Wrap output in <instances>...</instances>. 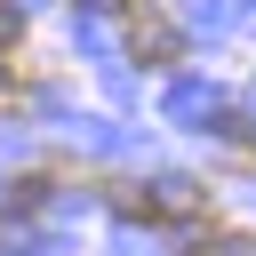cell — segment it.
I'll use <instances>...</instances> for the list:
<instances>
[{"instance_id": "2", "label": "cell", "mask_w": 256, "mask_h": 256, "mask_svg": "<svg viewBox=\"0 0 256 256\" xmlns=\"http://www.w3.org/2000/svg\"><path fill=\"white\" fill-rule=\"evenodd\" d=\"M48 184H56V168H32V176H16V184H8V216H32V208L48 200Z\"/></svg>"}, {"instance_id": "3", "label": "cell", "mask_w": 256, "mask_h": 256, "mask_svg": "<svg viewBox=\"0 0 256 256\" xmlns=\"http://www.w3.org/2000/svg\"><path fill=\"white\" fill-rule=\"evenodd\" d=\"M16 40H24V8L0 0V64H16Z\"/></svg>"}, {"instance_id": "1", "label": "cell", "mask_w": 256, "mask_h": 256, "mask_svg": "<svg viewBox=\"0 0 256 256\" xmlns=\"http://www.w3.org/2000/svg\"><path fill=\"white\" fill-rule=\"evenodd\" d=\"M104 8H120V40H128V56L144 72H176L184 64V24L160 0H104Z\"/></svg>"}]
</instances>
